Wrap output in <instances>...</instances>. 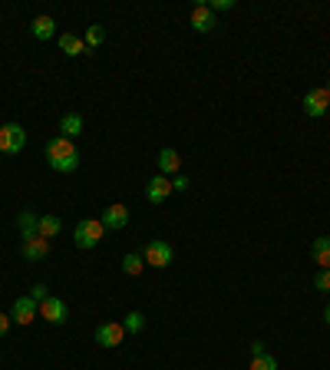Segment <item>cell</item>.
Segmentation results:
<instances>
[{
    "mask_svg": "<svg viewBox=\"0 0 330 370\" xmlns=\"http://www.w3.org/2000/svg\"><path fill=\"white\" fill-rule=\"evenodd\" d=\"M218 27V17L212 14V7L208 3H195L192 7V30L195 34H212Z\"/></svg>",
    "mask_w": 330,
    "mask_h": 370,
    "instance_id": "9",
    "label": "cell"
},
{
    "mask_svg": "<svg viewBox=\"0 0 330 370\" xmlns=\"http://www.w3.org/2000/svg\"><path fill=\"white\" fill-rule=\"evenodd\" d=\"M30 34H34L37 40H53L56 37V20L43 14V17H37L34 23H30Z\"/></svg>",
    "mask_w": 330,
    "mask_h": 370,
    "instance_id": "16",
    "label": "cell"
},
{
    "mask_svg": "<svg viewBox=\"0 0 330 370\" xmlns=\"http://www.w3.org/2000/svg\"><path fill=\"white\" fill-rule=\"evenodd\" d=\"M324 321H327V328H330V304L324 308Z\"/></svg>",
    "mask_w": 330,
    "mask_h": 370,
    "instance_id": "30",
    "label": "cell"
},
{
    "mask_svg": "<svg viewBox=\"0 0 330 370\" xmlns=\"http://www.w3.org/2000/svg\"><path fill=\"white\" fill-rule=\"evenodd\" d=\"M103 40H106V30H103L99 23L86 27V50H92V47H103Z\"/></svg>",
    "mask_w": 330,
    "mask_h": 370,
    "instance_id": "23",
    "label": "cell"
},
{
    "mask_svg": "<svg viewBox=\"0 0 330 370\" xmlns=\"http://www.w3.org/2000/svg\"><path fill=\"white\" fill-rule=\"evenodd\" d=\"M20 255L27 261H43L47 255H50V241L47 238H23V245H20Z\"/></svg>",
    "mask_w": 330,
    "mask_h": 370,
    "instance_id": "12",
    "label": "cell"
},
{
    "mask_svg": "<svg viewBox=\"0 0 330 370\" xmlns=\"http://www.w3.org/2000/svg\"><path fill=\"white\" fill-rule=\"evenodd\" d=\"M172 195V179H165V175H152L146 185V199L152 205H162L165 199Z\"/></svg>",
    "mask_w": 330,
    "mask_h": 370,
    "instance_id": "11",
    "label": "cell"
},
{
    "mask_svg": "<svg viewBox=\"0 0 330 370\" xmlns=\"http://www.w3.org/2000/svg\"><path fill=\"white\" fill-rule=\"evenodd\" d=\"M40 317H43V321H50V324H66V321H70V308H66V301H63V297L50 295L43 304H40Z\"/></svg>",
    "mask_w": 330,
    "mask_h": 370,
    "instance_id": "7",
    "label": "cell"
},
{
    "mask_svg": "<svg viewBox=\"0 0 330 370\" xmlns=\"http://www.w3.org/2000/svg\"><path fill=\"white\" fill-rule=\"evenodd\" d=\"M257 354H264V341H255L251 344V357H257Z\"/></svg>",
    "mask_w": 330,
    "mask_h": 370,
    "instance_id": "29",
    "label": "cell"
},
{
    "mask_svg": "<svg viewBox=\"0 0 330 370\" xmlns=\"http://www.w3.org/2000/svg\"><path fill=\"white\" fill-rule=\"evenodd\" d=\"M10 328H14V317H10V314H0V337H7V334H10Z\"/></svg>",
    "mask_w": 330,
    "mask_h": 370,
    "instance_id": "28",
    "label": "cell"
},
{
    "mask_svg": "<svg viewBox=\"0 0 330 370\" xmlns=\"http://www.w3.org/2000/svg\"><path fill=\"white\" fill-rule=\"evenodd\" d=\"M314 288H317V291H330V268H320V271L314 275Z\"/></svg>",
    "mask_w": 330,
    "mask_h": 370,
    "instance_id": "24",
    "label": "cell"
},
{
    "mask_svg": "<svg viewBox=\"0 0 330 370\" xmlns=\"http://www.w3.org/2000/svg\"><path fill=\"white\" fill-rule=\"evenodd\" d=\"M311 255H314V261H317L320 268H330V235H320V238H314Z\"/></svg>",
    "mask_w": 330,
    "mask_h": 370,
    "instance_id": "18",
    "label": "cell"
},
{
    "mask_svg": "<svg viewBox=\"0 0 330 370\" xmlns=\"http://www.w3.org/2000/svg\"><path fill=\"white\" fill-rule=\"evenodd\" d=\"M248 370H277V357H271V354H257V357H251V367Z\"/></svg>",
    "mask_w": 330,
    "mask_h": 370,
    "instance_id": "22",
    "label": "cell"
},
{
    "mask_svg": "<svg viewBox=\"0 0 330 370\" xmlns=\"http://www.w3.org/2000/svg\"><path fill=\"white\" fill-rule=\"evenodd\" d=\"M142 258H146L149 268H168L172 264V258H175V251H172V245L162 238H155V241H149L146 248H142Z\"/></svg>",
    "mask_w": 330,
    "mask_h": 370,
    "instance_id": "4",
    "label": "cell"
},
{
    "mask_svg": "<svg viewBox=\"0 0 330 370\" xmlns=\"http://www.w3.org/2000/svg\"><path fill=\"white\" fill-rule=\"evenodd\" d=\"M103 235H106V228H103L99 219H83V222L73 228V245L83 248V251H90V248H96V245L103 241Z\"/></svg>",
    "mask_w": 330,
    "mask_h": 370,
    "instance_id": "2",
    "label": "cell"
},
{
    "mask_svg": "<svg viewBox=\"0 0 330 370\" xmlns=\"http://www.w3.org/2000/svg\"><path fill=\"white\" fill-rule=\"evenodd\" d=\"M17 228H20L23 238H37L40 235V215L34 212V208H23V212L17 215Z\"/></svg>",
    "mask_w": 330,
    "mask_h": 370,
    "instance_id": "15",
    "label": "cell"
},
{
    "mask_svg": "<svg viewBox=\"0 0 330 370\" xmlns=\"http://www.w3.org/2000/svg\"><path fill=\"white\" fill-rule=\"evenodd\" d=\"M83 130H86V123H83L79 112H63L60 116V136L63 139H76V136H83Z\"/></svg>",
    "mask_w": 330,
    "mask_h": 370,
    "instance_id": "14",
    "label": "cell"
},
{
    "mask_svg": "<svg viewBox=\"0 0 330 370\" xmlns=\"http://www.w3.org/2000/svg\"><path fill=\"white\" fill-rule=\"evenodd\" d=\"M103 228H112V232H119V228H126L129 225V208L123 202H112L106 205V212H103Z\"/></svg>",
    "mask_w": 330,
    "mask_h": 370,
    "instance_id": "10",
    "label": "cell"
},
{
    "mask_svg": "<svg viewBox=\"0 0 330 370\" xmlns=\"http://www.w3.org/2000/svg\"><path fill=\"white\" fill-rule=\"evenodd\" d=\"M30 297H34L37 304H43V301L50 297V288H47V284H34V288H30Z\"/></svg>",
    "mask_w": 330,
    "mask_h": 370,
    "instance_id": "26",
    "label": "cell"
},
{
    "mask_svg": "<svg viewBox=\"0 0 330 370\" xmlns=\"http://www.w3.org/2000/svg\"><path fill=\"white\" fill-rule=\"evenodd\" d=\"M208 7H212V14L218 17L225 10H235V0H208Z\"/></svg>",
    "mask_w": 330,
    "mask_h": 370,
    "instance_id": "25",
    "label": "cell"
},
{
    "mask_svg": "<svg viewBox=\"0 0 330 370\" xmlns=\"http://www.w3.org/2000/svg\"><path fill=\"white\" fill-rule=\"evenodd\" d=\"M327 110H330V92L324 90V86H317V90H311L304 96V112H307L311 119H324Z\"/></svg>",
    "mask_w": 330,
    "mask_h": 370,
    "instance_id": "8",
    "label": "cell"
},
{
    "mask_svg": "<svg viewBox=\"0 0 330 370\" xmlns=\"http://www.w3.org/2000/svg\"><path fill=\"white\" fill-rule=\"evenodd\" d=\"M123 341H126V328H123V321H106V324L96 328V344L106 347V351H116Z\"/></svg>",
    "mask_w": 330,
    "mask_h": 370,
    "instance_id": "5",
    "label": "cell"
},
{
    "mask_svg": "<svg viewBox=\"0 0 330 370\" xmlns=\"http://www.w3.org/2000/svg\"><path fill=\"white\" fill-rule=\"evenodd\" d=\"M60 50L66 56H83L86 53V40L76 34H60Z\"/></svg>",
    "mask_w": 330,
    "mask_h": 370,
    "instance_id": "17",
    "label": "cell"
},
{
    "mask_svg": "<svg viewBox=\"0 0 330 370\" xmlns=\"http://www.w3.org/2000/svg\"><path fill=\"white\" fill-rule=\"evenodd\" d=\"M155 162H159V175L168 179V175H179V169H182V156H179L172 146H165L162 152H159V159H155Z\"/></svg>",
    "mask_w": 330,
    "mask_h": 370,
    "instance_id": "13",
    "label": "cell"
},
{
    "mask_svg": "<svg viewBox=\"0 0 330 370\" xmlns=\"http://www.w3.org/2000/svg\"><path fill=\"white\" fill-rule=\"evenodd\" d=\"M63 232V222L56 219V215H40V238H56Z\"/></svg>",
    "mask_w": 330,
    "mask_h": 370,
    "instance_id": "19",
    "label": "cell"
},
{
    "mask_svg": "<svg viewBox=\"0 0 330 370\" xmlns=\"http://www.w3.org/2000/svg\"><path fill=\"white\" fill-rule=\"evenodd\" d=\"M10 317H14V324H20V328H30V324H34V317H40V304L30 295H23V297L14 301Z\"/></svg>",
    "mask_w": 330,
    "mask_h": 370,
    "instance_id": "6",
    "label": "cell"
},
{
    "mask_svg": "<svg viewBox=\"0 0 330 370\" xmlns=\"http://www.w3.org/2000/svg\"><path fill=\"white\" fill-rule=\"evenodd\" d=\"M188 188H192V182H188V175H182V172H179V175L172 179V192H188Z\"/></svg>",
    "mask_w": 330,
    "mask_h": 370,
    "instance_id": "27",
    "label": "cell"
},
{
    "mask_svg": "<svg viewBox=\"0 0 330 370\" xmlns=\"http://www.w3.org/2000/svg\"><path fill=\"white\" fill-rule=\"evenodd\" d=\"M123 328H126V334H139L146 328V314H142V311H129L126 321H123Z\"/></svg>",
    "mask_w": 330,
    "mask_h": 370,
    "instance_id": "21",
    "label": "cell"
},
{
    "mask_svg": "<svg viewBox=\"0 0 330 370\" xmlns=\"http://www.w3.org/2000/svg\"><path fill=\"white\" fill-rule=\"evenodd\" d=\"M23 149H27V130H23L20 123H3V126H0V152L17 156Z\"/></svg>",
    "mask_w": 330,
    "mask_h": 370,
    "instance_id": "3",
    "label": "cell"
},
{
    "mask_svg": "<svg viewBox=\"0 0 330 370\" xmlns=\"http://www.w3.org/2000/svg\"><path fill=\"white\" fill-rule=\"evenodd\" d=\"M324 90H327V92H330V79H327V86H324Z\"/></svg>",
    "mask_w": 330,
    "mask_h": 370,
    "instance_id": "31",
    "label": "cell"
},
{
    "mask_svg": "<svg viewBox=\"0 0 330 370\" xmlns=\"http://www.w3.org/2000/svg\"><path fill=\"white\" fill-rule=\"evenodd\" d=\"M79 149L73 146V139H63V136H53L50 143H47V166L53 169V172H63V175H70L79 169Z\"/></svg>",
    "mask_w": 330,
    "mask_h": 370,
    "instance_id": "1",
    "label": "cell"
},
{
    "mask_svg": "<svg viewBox=\"0 0 330 370\" xmlns=\"http://www.w3.org/2000/svg\"><path fill=\"white\" fill-rule=\"evenodd\" d=\"M123 271H126L129 278H139L146 271V258H142L139 251H129L126 258H123Z\"/></svg>",
    "mask_w": 330,
    "mask_h": 370,
    "instance_id": "20",
    "label": "cell"
}]
</instances>
